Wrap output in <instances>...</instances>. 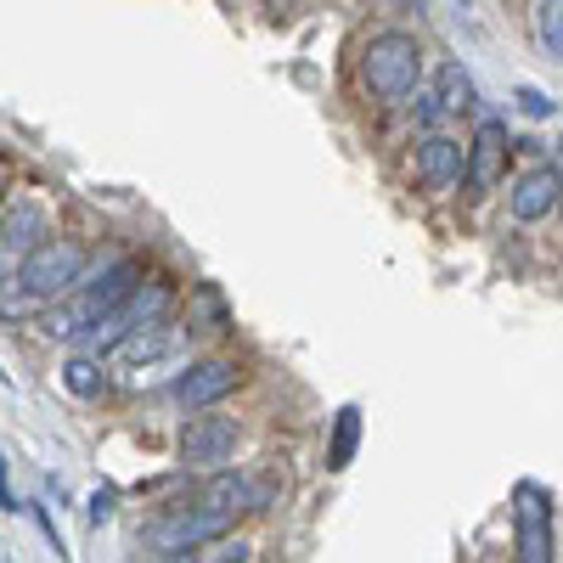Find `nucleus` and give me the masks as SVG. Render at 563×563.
I'll return each mask as SVG.
<instances>
[{
    "label": "nucleus",
    "mask_w": 563,
    "mask_h": 563,
    "mask_svg": "<svg viewBox=\"0 0 563 563\" xmlns=\"http://www.w3.org/2000/svg\"><path fill=\"white\" fill-rule=\"evenodd\" d=\"M355 74L366 85V97L378 102H406L417 97V79H422V45L406 29H378L372 40H361V57Z\"/></svg>",
    "instance_id": "nucleus-1"
},
{
    "label": "nucleus",
    "mask_w": 563,
    "mask_h": 563,
    "mask_svg": "<svg viewBox=\"0 0 563 563\" xmlns=\"http://www.w3.org/2000/svg\"><path fill=\"white\" fill-rule=\"evenodd\" d=\"M85 249L74 238H45L34 254L18 260V288L34 299V305H63L68 294H79L85 282Z\"/></svg>",
    "instance_id": "nucleus-2"
},
{
    "label": "nucleus",
    "mask_w": 563,
    "mask_h": 563,
    "mask_svg": "<svg viewBox=\"0 0 563 563\" xmlns=\"http://www.w3.org/2000/svg\"><path fill=\"white\" fill-rule=\"evenodd\" d=\"M225 530H231V519H220L209 507H164L147 525V547H158L169 558H192V552L225 541Z\"/></svg>",
    "instance_id": "nucleus-3"
},
{
    "label": "nucleus",
    "mask_w": 563,
    "mask_h": 563,
    "mask_svg": "<svg viewBox=\"0 0 563 563\" xmlns=\"http://www.w3.org/2000/svg\"><path fill=\"white\" fill-rule=\"evenodd\" d=\"M512 552L519 563H552V496L530 479L512 490Z\"/></svg>",
    "instance_id": "nucleus-4"
},
{
    "label": "nucleus",
    "mask_w": 563,
    "mask_h": 563,
    "mask_svg": "<svg viewBox=\"0 0 563 563\" xmlns=\"http://www.w3.org/2000/svg\"><path fill=\"white\" fill-rule=\"evenodd\" d=\"M238 417H220V411H198V417H186V429H180V462L186 467H220L238 456Z\"/></svg>",
    "instance_id": "nucleus-5"
},
{
    "label": "nucleus",
    "mask_w": 563,
    "mask_h": 563,
    "mask_svg": "<svg viewBox=\"0 0 563 563\" xmlns=\"http://www.w3.org/2000/svg\"><path fill=\"white\" fill-rule=\"evenodd\" d=\"M243 384V366L238 361H225V355H209V361H192L175 378V406H186V411H209V406H220L231 389Z\"/></svg>",
    "instance_id": "nucleus-6"
},
{
    "label": "nucleus",
    "mask_w": 563,
    "mask_h": 563,
    "mask_svg": "<svg viewBox=\"0 0 563 563\" xmlns=\"http://www.w3.org/2000/svg\"><path fill=\"white\" fill-rule=\"evenodd\" d=\"M507 153H512V141H507V124L501 119H485L474 130V141H467V164H462V186L467 192H496V180L507 175Z\"/></svg>",
    "instance_id": "nucleus-7"
},
{
    "label": "nucleus",
    "mask_w": 563,
    "mask_h": 563,
    "mask_svg": "<svg viewBox=\"0 0 563 563\" xmlns=\"http://www.w3.org/2000/svg\"><path fill=\"white\" fill-rule=\"evenodd\" d=\"M563 203V169L558 164H530L519 180H512V192H507V209L512 220H547L552 209Z\"/></svg>",
    "instance_id": "nucleus-8"
},
{
    "label": "nucleus",
    "mask_w": 563,
    "mask_h": 563,
    "mask_svg": "<svg viewBox=\"0 0 563 563\" xmlns=\"http://www.w3.org/2000/svg\"><path fill=\"white\" fill-rule=\"evenodd\" d=\"M462 164H467V147L451 135H422L417 141V180L429 186V192H451L462 180Z\"/></svg>",
    "instance_id": "nucleus-9"
},
{
    "label": "nucleus",
    "mask_w": 563,
    "mask_h": 563,
    "mask_svg": "<svg viewBox=\"0 0 563 563\" xmlns=\"http://www.w3.org/2000/svg\"><path fill=\"white\" fill-rule=\"evenodd\" d=\"M52 220H45V203H34V198H23V192H12V203L0 209V249H12V254H34L52 231H45Z\"/></svg>",
    "instance_id": "nucleus-10"
},
{
    "label": "nucleus",
    "mask_w": 563,
    "mask_h": 563,
    "mask_svg": "<svg viewBox=\"0 0 563 563\" xmlns=\"http://www.w3.org/2000/svg\"><path fill=\"white\" fill-rule=\"evenodd\" d=\"M203 507H209V512H220V519H238V512L265 507V490H260V485H249L243 474H214V479H209V490H203Z\"/></svg>",
    "instance_id": "nucleus-11"
},
{
    "label": "nucleus",
    "mask_w": 563,
    "mask_h": 563,
    "mask_svg": "<svg viewBox=\"0 0 563 563\" xmlns=\"http://www.w3.org/2000/svg\"><path fill=\"white\" fill-rule=\"evenodd\" d=\"M355 445H361V406H339L333 434H327V467L344 474V467L355 462Z\"/></svg>",
    "instance_id": "nucleus-12"
},
{
    "label": "nucleus",
    "mask_w": 563,
    "mask_h": 563,
    "mask_svg": "<svg viewBox=\"0 0 563 563\" xmlns=\"http://www.w3.org/2000/svg\"><path fill=\"white\" fill-rule=\"evenodd\" d=\"M434 102H440V113L474 108V79H467L462 63H440V74H434Z\"/></svg>",
    "instance_id": "nucleus-13"
},
{
    "label": "nucleus",
    "mask_w": 563,
    "mask_h": 563,
    "mask_svg": "<svg viewBox=\"0 0 563 563\" xmlns=\"http://www.w3.org/2000/svg\"><path fill=\"white\" fill-rule=\"evenodd\" d=\"M169 350V327H147V333H130L119 350H113V361L119 366H141V361H158Z\"/></svg>",
    "instance_id": "nucleus-14"
},
{
    "label": "nucleus",
    "mask_w": 563,
    "mask_h": 563,
    "mask_svg": "<svg viewBox=\"0 0 563 563\" xmlns=\"http://www.w3.org/2000/svg\"><path fill=\"white\" fill-rule=\"evenodd\" d=\"M63 384L79 395V400H90V395H102V361H90V355H74L68 366H63Z\"/></svg>",
    "instance_id": "nucleus-15"
},
{
    "label": "nucleus",
    "mask_w": 563,
    "mask_h": 563,
    "mask_svg": "<svg viewBox=\"0 0 563 563\" xmlns=\"http://www.w3.org/2000/svg\"><path fill=\"white\" fill-rule=\"evenodd\" d=\"M536 40L541 52L563 63V0H547V7H536Z\"/></svg>",
    "instance_id": "nucleus-16"
},
{
    "label": "nucleus",
    "mask_w": 563,
    "mask_h": 563,
    "mask_svg": "<svg viewBox=\"0 0 563 563\" xmlns=\"http://www.w3.org/2000/svg\"><path fill=\"white\" fill-rule=\"evenodd\" d=\"M231 316H225V299H220V288H198V299H192V327H203V333H220Z\"/></svg>",
    "instance_id": "nucleus-17"
},
{
    "label": "nucleus",
    "mask_w": 563,
    "mask_h": 563,
    "mask_svg": "<svg viewBox=\"0 0 563 563\" xmlns=\"http://www.w3.org/2000/svg\"><path fill=\"white\" fill-rule=\"evenodd\" d=\"M249 558V541H214V547H203V552H192V558H180V563H243Z\"/></svg>",
    "instance_id": "nucleus-18"
},
{
    "label": "nucleus",
    "mask_w": 563,
    "mask_h": 563,
    "mask_svg": "<svg viewBox=\"0 0 563 563\" xmlns=\"http://www.w3.org/2000/svg\"><path fill=\"white\" fill-rule=\"evenodd\" d=\"M512 97H519V108H525L530 119H552V113H558V102L547 97L541 85H519V90H512Z\"/></svg>",
    "instance_id": "nucleus-19"
},
{
    "label": "nucleus",
    "mask_w": 563,
    "mask_h": 563,
    "mask_svg": "<svg viewBox=\"0 0 563 563\" xmlns=\"http://www.w3.org/2000/svg\"><path fill=\"white\" fill-rule=\"evenodd\" d=\"M85 519H90V525L102 530V525L113 519V490H97V496H90V507H85Z\"/></svg>",
    "instance_id": "nucleus-20"
},
{
    "label": "nucleus",
    "mask_w": 563,
    "mask_h": 563,
    "mask_svg": "<svg viewBox=\"0 0 563 563\" xmlns=\"http://www.w3.org/2000/svg\"><path fill=\"white\" fill-rule=\"evenodd\" d=\"M411 108H417V119H422V124H434V119H440V102H434V90H417V102H411Z\"/></svg>",
    "instance_id": "nucleus-21"
},
{
    "label": "nucleus",
    "mask_w": 563,
    "mask_h": 563,
    "mask_svg": "<svg viewBox=\"0 0 563 563\" xmlns=\"http://www.w3.org/2000/svg\"><path fill=\"white\" fill-rule=\"evenodd\" d=\"M0 507L12 512V490H7V462H0Z\"/></svg>",
    "instance_id": "nucleus-22"
},
{
    "label": "nucleus",
    "mask_w": 563,
    "mask_h": 563,
    "mask_svg": "<svg viewBox=\"0 0 563 563\" xmlns=\"http://www.w3.org/2000/svg\"><path fill=\"white\" fill-rule=\"evenodd\" d=\"M158 563H180V558H158Z\"/></svg>",
    "instance_id": "nucleus-23"
},
{
    "label": "nucleus",
    "mask_w": 563,
    "mask_h": 563,
    "mask_svg": "<svg viewBox=\"0 0 563 563\" xmlns=\"http://www.w3.org/2000/svg\"><path fill=\"white\" fill-rule=\"evenodd\" d=\"M0 209H7V198H0Z\"/></svg>",
    "instance_id": "nucleus-24"
}]
</instances>
